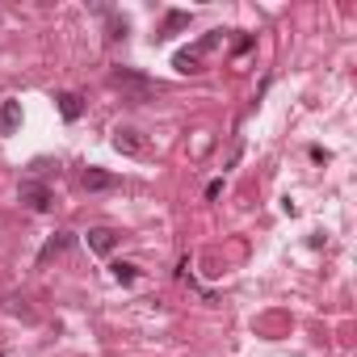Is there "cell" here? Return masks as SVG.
<instances>
[{
  "mask_svg": "<svg viewBox=\"0 0 357 357\" xmlns=\"http://www.w3.org/2000/svg\"><path fill=\"white\" fill-rule=\"evenodd\" d=\"M190 26V13H181V9H172L168 17H164V26L155 30V38H168V34H176V30H185Z\"/></svg>",
  "mask_w": 357,
  "mask_h": 357,
  "instance_id": "9",
  "label": "cell"
},
{
  "mask_svg": "<svg viewBox=\"0 0 357 357\" xmlns=\"http://www.w3.org/2000/svg\"><path fill=\"white\" fill-rule=\"evenodd\" d=\"M114 185H118V176H114L109 168H84V190L105 194V190H114Z\"/></svg>",
  "mask_w": 357,
  "mask_h": 357,
  "instance_id": "4",
  "label": "cell"
},
{
  "mask_svg": "<svg viewBox=\"0 0 357 357\" xmlns=\"http://www.w3.org/2000/svg\"><path fill=\"white\" fill-rule=\"evenodd\" d=\"M68 244H72V236H68V231H59V236H55V240L43 248V261H51V257H55V252H63Z\"/></svg>",
  "mask_w": 357,
  "mask_h": 357,
  "instance_id": "11",
  "label": "cell"
},
{
  "mask_svg": "<svg viewBox=\"0 0 357 357\" xmlns=\"http://www.w3.org/2000/svg\"><path fill=\"white\" fill-rule=\"evenodd\" d=\"M17 198H22V206H30V211H51V190H47L43 181H22Z\"/></svg>",
  "mask_w": 357,
  "mask_h": 357,
  "instance_id": "2",
  "label": "cell"
},
{
  "mask_svg": "<svg viewBox=\"0 0 357 357\" xmlns=\"http://www.w3.org/2000/svg\"><path fill=\"white\" fill-rule=\"evenodd\" d=\"M219 43H223V30H211L202 43H194V47H185V51H176V55H172V68L185 72V76H190V72H202V59H206Z\"/></svg>",
  "mask_w": 357,
  "mask_h": 357,
  "instance_id": "1",
  "label": "cell"
},
{
  "mask_svg": "<svg viewBox=\"0 0 357 357\" xmlns=\"http://www.w3.org/2000/svg\"><path fill=\"white\" fill-rule=\"evenodd\" d=\"M114 244H118V236H114L109 227H93V231H89V248H93L97 257H105V252H114Z\"/></svg>",
  "mask_w": 357,
  "mask_h": 357,
  "instance_id": "6",
  "label": "cell"
},
{
  "mask_svg": "<svg viewBox=\"0 0 357 357\" xmlns=\"http://www.w3.org/2000/svg\"><path fill=\"white\" fill-rule=\"evenodd\" d=\"M114 84H118V89H130V93H135V101H143V97H151V93H155V89H151V80H143V76H135V72H126V68H122V72H114Z\"/></svg>",
  "mask_w": 357,
  "mask_h": 357,
  "instance_id": "3",
  "label": "cell"
},
{
  "mask_svg": "<svg viewBox=\"0 0 357 357\" xmlns=\"http://www.w3.org/2000/svg\"><path fill=\"white\" fill-rule=\"evenodd\" d=\"M114 147H118V151H126V155H139V151H143V139H139L135 130H126V126H122V130H114Z\"/></svg>",
  "mask_w": 357,
  "mask_h": 357,
  "instance_id": "7",
  "label": "cell"
},
{
  "mask_svg": "<svg viewBox=\"0 0 357 357\" xmlns=\"http://www.w3.org/2000/svg\"><path fill=\"white\" fill-rule=\"evenodd\" d=\"M55 101H59V114H63V118H68V122H76V118H80V114H84V101H80V97H76V93H59V97H55Z\"/></svg>",
  "mask_w": 357,
  "mask_h": 357,
  "instance_id": "8",
  "label": "cell"
},
{
  "mask_svg": "<svg viewBox=\"0 0 357 357\" xmlns=\"http://www.w3.org/2000/svg\"><path fill=\"white\" fill-rule=\"evenodd\" d=\"M109 269H114V278H118V282H122V286H130V282H135V278H139V269H135V265H130V261H114V265H109Z\"/></svg>",
  "mask_w": 357,
  "mask_h": 357,
  "instance_id": "10",
  "label": "cell"
},
{
  "mask_svg": "<svg viewBox=\"0 0 357 357\" xmlns=\"http://www.w3.org/2000/svg\"><path fill=\"white\" fill-rule=\"evenodd\" d=\"M22 126V101H5L0 105V135H17Z\"/></svg>",
  "mask_w": 357,
  "mask_h": 357,
  "instance_id": "5",
  "label": "cell"
}]
</instances>
